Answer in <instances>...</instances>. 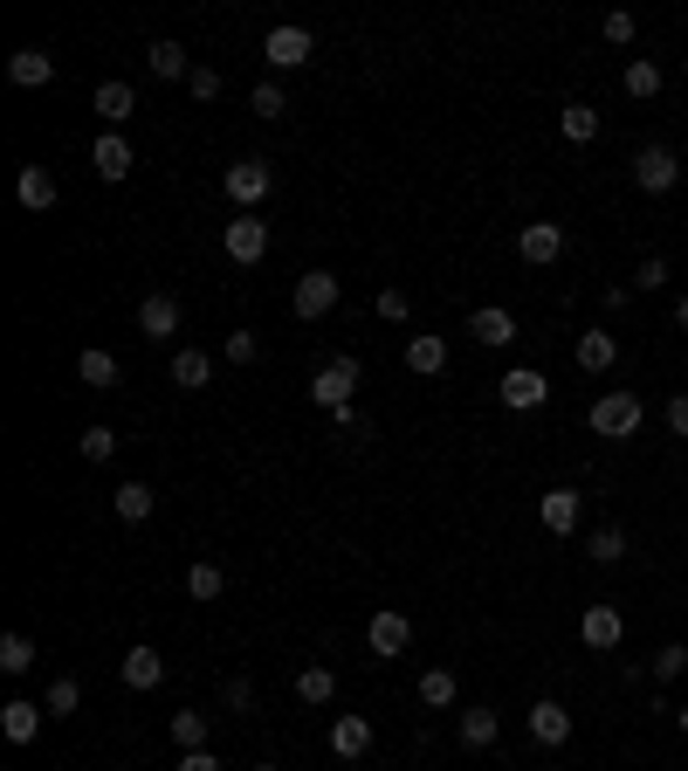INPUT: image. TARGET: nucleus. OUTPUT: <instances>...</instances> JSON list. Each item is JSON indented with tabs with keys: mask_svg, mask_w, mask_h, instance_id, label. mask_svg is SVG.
<instances>
[{
	"mask_svg": "<svg viewBox=\"0 0 688 771\" xmlns=\"http://www.w3.org/2000/svg\"><path fill=\"white\" fill-rule=\"evenodd\" d=\"M172 771H221V758H214V751H187V758L172 764Z\"/></svg>",
	"mask_w": 688,
	"mask_h": 771,
	"instance_id": "nucleus-49",
	"label": "nucleus"
},
{
	"mask_svg": "<svg viewBox=\"0 0 688 771\" xmlns=\"http://www.w3.org/2000/svg\"><path fill=\"white\" fill-rule=\"evenodd\" d=\"M0 730H8V744H35V737H42V703L14 696L8 709H0Z\"/></svg>",
	"mask_w": 688,
	"mask_h": 771,
	"instance_id": "nucleus-19",
	"label": "nucleus"
},
{
	"mask_svg": "<svg viewBox=\"0 0 688 771\" xmlns=\"http://www.w3.org/2000/svg\"><path fill=\"white\" fill-rule=\"evenodd\" d=\"M606 42L627 48V42H633V14H606Z\"/></svg>",
	"mask_w": 688,
	"mask_h": 771,
	"instance_id": "nucleus-48",
	"label": "nucleus"
},
{
	"mask_svg": "<svg viewBox=\"0 0 688 771\" xmlns=\"http://www.w3.org/2000/svg\"><path fill=\"white\" fill-rule=\"evenodd\" d=\"M311 29H296V21H283V29H269V42H262V56L275 63V69H303L311 63Z\"/></svg>",
	"mask_w": 688,
	"mask_h": 771,
	"instance_id": "nucleus-9",
	"label": "nucleus"
},
{
	"mask_svg": "<svg viewBox=\"0 0 688 771\" xmlns=\"http://www.w3.org/2000/svg\"><path fill=\"white\" fill-rule=\"evenodd\" d=\"M661 282H668V262H661V255H647L641 276H633V290H661Z\"/></svg>",
	"mask_w": 688,
	"mask_h": 771,
	"instance_id": "nucleus-46",
	"label": "nucleus"
},
{
	"mask_svg": "<svg viewBox=\"0 0 688 771\" xmlns=\"http://www.w3.org/2000/svg\"><path fill=\"white\" fill-rule=\"evenodd\" d=\"M627 558V530L620 524H599L593 530V565H620Z\"/></svg>",
	"mask_w": 688,
	"mask_h": 771,
	"instance_id": "nucleus-37",
	"label": "nucleus"
},
{
	"mask_svg": "<svg viewBox=\"0 0 688 771\" xmlns=\"http://www.w3.org/2000/svg\"><path fill=\"white\" fill-rule=\"evenodd\" d=\"M523 724H530V737H538V744H565V737H572V709H565V703H551V696H538Z\"/></svg>",
	"mask_w": 688,
	"mask_h": 771,
	"instance_id": "nucleus-17",
	"label": "nucleus"
},
{
	"mask_svg": "<svg viewBox=\"0 0 688 771\" xmlns=\"http://www.w3.org/2000/svg\"><path fill=\"white\" fill-rule=\"evenodd\" d=\"M35 668V640L29 634H0V675H29Z\"/></svg>",
	"mask_w": 688,
	"mask_h": 771,
	"instance_id": "nucleus-30",
	"label": "nucleus"
},
{
	"mask_svg": "<svg viewBox=\"0 0 688 771\" xmlns=\"http://www.w3.org/2000/svg\"><path fill=\"white\" fill-rule=\"evenodd\" d=\"M496 730H503V716H496V709H469V716H462V744H469V751H489Z\"/></svg>",
	"mask_w": 688,
	"mask_h": 771,
	"instance_id": "nucleus-31",
	"label": "nucleus"
},
{
	"mask_svg": "<svg viewBox=\"0 0 688 771\" xmlns=\"http://www.w3.org/2000/svg\"><path fill=\"white\" fill-rule=\"evenodd\" d=\"M207 724H214L207 709H180L172 716V744H180V751H207Z\"/></svg>",
	"mask_w": 688,
	"mask_h": 771,
	"instance_id": "nucleus-28",
	"label": "nucleus"
},
{
	"mask_svg": "<svg viewBox=\"0 0 688 771\" xmlns=\"http://www.w3.org/2000/svg\"><path fill=\"white\" fill-rule=\"evenodd\" d=\"M8 76H14L21 90H42L48 76H56V56H48V48H14V56H8Z\"/></svg>",
	"mask_w": 688,
	"mask_h": 771,
	"instance_id": "nucleus-18",
	"label": "nucleus"
},
{
	"mask_svg": "<svg viewBox=\"0 0 688 771\" xmlns=\"http://www.w3.org/2000/svg\"><path fill=\"white\" fill-rule=\"evenodd\" d=\"M290 311H296L303 324L330 317V311H338V276H330V269H303V276H296V297H290Z\"/></svg>",
	"mask_w": 688,
	"mask_h": 771,
	"instance_id": "nucleus-3",
	"label": "nucleus"
},
{
	"mask_svg": "<svg viewBox=\"0 0 688 771\" xmlns=\"http://www.w3.org/2000/svg\"><path fill=\"white\" fill-rule=\"evenodd\" d=\"M620 83H627V97H641V104H647V97H661V63H647V56H633V63H627V76H620Z\"/></svg>",
	"mask_w": 688,
	"mask_h": 771,
	"instance_id": "nucleus-32",
	"label": "nucleus"
},
{
	"mask_svg": "<svg viewBox=\"0 0 688 771\" xmlns=\"http://www.w3.org/2000/svg\"><path fill=\"white\" fill-rule=\"evenodd\" d=\"M557 124H565L572 145H593V138H599V111H593V104H565V118H557Z\"/></svg>",
	"mask_w": 688,
	"mask_h": 771,
	"instance_id": "nucleus-34",
	"label": "nucleus"
},
{
	"mask_svg": "<svg viewBox=\"0 0 688 771\" xmlns=\"http://www.w3.org/2000/svg\"><path fill=\"white\" fill-rule=\"evenodd\" d=\"M620 634H627V621H620V606H585L578 613V640H585V648H620Z\"/></svg>",
	"mask_w": 688,
	"mask_h": 771,
	"instance_id": "nucleus-11",
	"label": "nucleus"
},
{
	"mask_svg": "<svg viewBox=\"0 0 688 771\" xmlns=\"http://www.w3.org/2000/svg\"><path fill=\"white\" fill-rule=\"evenodd\" d=\"M330 751H338V758H365L372 751V724H365V716H338V724H330Z\"/></svg>",
	"mask_w": 688,
	"mask_h": 771,
	"instance_id": "nucleus-23",
	"label": "nucleus"
},
{
	"mask_svg": "<svg viewBox=\"0 0 688 771\" xmlns=\"http://www.w3.org/2000/svg\"><path fill=\"white\" fill-rule=\"evenodd\" d=\"M76 379H83V386H97V393H104V386H117V358H111L104 345H90L83 358H76Z\"/></svg>",
	"mask_w": 688,
	"mask_h": 771,
	"instance_id": "nucleus-26",
	"label": "nucleus"
},
{
	"mask_svg": "<svg viewBox=\"0 0 688 771\" xmlns=\"http://www.w3.org/2000/svg\"><path fill=\"white\" fill-rule=\"evenodd\" d=\"M517 255H523L530 269H551L557 255H565V227H557V221H530L523 235H517Z\"/></svg>",
	"mask_w": 688,
	"mask_h": 771,
	"instance_id": "nucleus-8",
	"label": "nucleus"
},
{
	"mask_svg": "<svg viewBox=\"0 0 688 771\" xmlns=\"http://www.w3.org/2000/svg\"><path fill=\"white\" fill-rule=\"evenodd\" d=\"M675 324H681V331H688V297H681V303H675Z\"/></svg>",
	"mask_w": 688,
	"mask_h": 771,
	"instance_id": "nucleus-50",
	"label": "nucleus"
},
{
	"mask_svg": "<svg viewBox=\"0 0 688 771\" xmlns=\"http://www.w3.org/2000/svg\"><path fill=\"white\" fill-rule=\"evenodd\" d=\"M117 675H124V689H159L166 682V655L151 648V640H138V648L117 661Z\"/></svg>",
	"mask_w": 688,
	"mask_h": 771,
	"instance_id": "nucleus-12",
	"label": "nucleus"
},
{
	"mask_svg": "<svg viewBox=\"0 0 688 771\" xmlns=\"http://www.w3.org/2000/svg\"><path fill=\"white\" fill-rule=\"evenodd\" d=\"M172 386H180V393H207V386H214V358L207 351H172Z\"/></svg>",
	"mask_w": 688,
	"mask_h": 771,
	"instance_id": "nucleus-21",
	"label": "nucleus"
},
{
	"mask_svg": "<svg viewBox=\"0 0 688 771\" xmlns=\"http://www.w3.org/2000/svg\"><path fill=\"white\" fill-rule=\"evenodd\" d=\"M187 593H193L200 606H207V600H221V593H227V572H221V565H207V558H200L193 572H187Z\"/></svg>",
	"mask_w": 688,
	"mask_h": 771,
	"instance_id": "nucleus-33",
	"label": "nucleus"
},
{
	"mask_svg": "<svg viewBox=\"0 0 688 771\" xmlns=\"http://www.w3.org/2000/svg\"><path fill=\"white\" fill-rule=\"evenodd\" d=\"M138 331H145V338H151V345H159V338H172V331H180V297H166V290H151V297L138 303Z\"/></svg>",
	"mask_w": 688,
	"mask_h": 771,
	"instance_id": "nucleus-14",
	"label": "nucleus"
},
{
	"mask_svg": "<svg viewBox=\"0 0 688 771\" xmlns=\"http://www.w3.org/2000/svg\"><path fill=\"white\" fill-rule=\"evenodd\" d=\"M469 331H475L482 345H517V317L496 311V303H489V311H475V317H469Z\"/></svg>",
	"mask_w": 688,
	"mask_h": 771,
	"instance_id": "nucleus-25",
	"label": "nucleus"
},
{
	"mask_svg": "<svg viewBox=\"0 0 688 771\" xmlns=\"http://www.w3.org/2000/svg\"><path fill=\"white\" fill-rule=\"evenodd\" d=\"M227 358H235V366H255V358H262V338H255V331H227Z\"/></svg>",
	"mask_w": 688,
	"mask_h": 771,
	"instance_id": "nucleus-42",
	"label": "nucleus"
},
{
	"mask_svg": "<svg viewBox=\"0 0 688 771\" xmlns=\"http://www.w3.org/2000/svg\"><path fill=\"white\" fill-rule=\"evenodd\" d=\"M538 524H544L551 537H572V530H578V490H544V496H538Z\"/></svg>",
	"mask_w": 688,
	"mask_h": 771,
	"instance_id": "nucleus-16",
	"label": "nucleus"
},
{
	"mask_svg": "<svg viewBox=\"0 0 688 771\" xmlns=\"http://www.w3.org/2000/svg\"><path fill=\"white\" fill-rule=\"evenodd\" d=\"M572 358H578V372H613L620 366V338H613V331H578Z\"/></svg>",
	"mask_w": 688,
	"mask_h": 771,
	"instance_id": "nucleus-13",
	"label": "nucleus"
},
{
	"mask_svg": "<svg viewBox=\"0 0 688 771\" xmlns=\"http://www.w3.org/2000/svg\"><path fill=\"white\" fill-rule=\"evenodd\" d=\"M255 771H283V764H255Z\"/></svg>",
	"mask_w": 688,
	"mask_h": 771,
	"instance_id": "nucleus-52",
	"label": "nucleus"
},
{
	"mask_svg": "<svg viewBox=\"0 0 688 771\" xmlns=\"http://www.w3.org/2000/svg\"><path fill=\"white\" fill-rule=\"evenodd\" d=\"M448 366V345L435 338V331H414V338H406V372H420V379H435Z\"/></svg>",
	"mask_w": 688,
	"mask_h": 771,
	"instance_id": "nucleus-20",
	"label": "nucleus"
},
{
	"mask_svg": "<svg viewBox=\"0 0 688 771\" xmlns=\"http://www.w3.org/2000/svg\"><path fill=\"white\" fill-rule=\"evenodd\" d=\"M296 696L303 703H311V709H324L330 696H338V675H330V668L317 661V668H303V675H296Z\"/></svg>",
	"mask_w": 688,
	"mask_h": 771,
	"instance_id": "nucleus-29",
	"label": "nucleus"
},
{
	"mask_svg": "<svg viewBox=\"0 0 688 771\" xmlns=\"http://www.w3.org/2000/svg\"><path fill=\"white\" fill-rule=\"evenodd\" d=\"M351 386H359V358H324V366L311 372V400L324 406V414H338V406H351Z\"/></svg>",
	"mask_w": 688,
	"mask_h": 771,
	"instance_id": "nucleus-2",
	"label": "nucleus"
},
{
	"mask_svg": "<svg viewBox=\"0 0 688 771\" xmlns=\"http://www.w3.org/2000/svg\"><path fill=\"white\" fill-rule=\"evenodd\" d=\"M76 709H83V682L56 675V682H48V716H76Z\"/></svg>",
	"mask_w": 688,
	"mask_h": 771,
	"instance_id": "nucleus-36",
	"label": "nucleus"
},
{
	"mask_svg": "<svg viewBox=\"0 0 688 771\" xmlns=\"http://www.w3.org/2000/svg\"><path fill=\"white\" fill-rule=\"evenodd\" d=\"M221 703H227V709H255V682H248V675H235V682L221 689Z\"/></svg>",
	"mask_w": 688,
	"mask_h": 771,
	"instance_id": "nucleus-45",
	"label": "nucleus"
},
{
	"mask_svg": "<svg viewBox=\"0 0 688 771\" xmlns=\"http://www.w3.org/2000/svg\"><path fill=\"white\" fill-rule=\"evenodd\" d=\"M365 640H372V655H379V661H393V655L414 648V621H406L399 606H379V613H372V627H365Z\"/></svg>",
	"mask_w": 688,
	"mask_h": 771,
	"instance_id": "nucleus-7",
	"label": "nucleus"
},
{
	"mask_svg": "<svg viewBox=\"0 0 688 771\" xmlns=\"http://www.w3.org/2000/svg\"><path fill=\"white\" fill-rule=\"evenodd\" d=\"M90 166H97V179H124V172H132V145H124L117 132H104L90 145Z\"/></svg>",
	"mask_w": 688,
	"mask_h": 771,
	"instance_id": "nucleus-22",
	"label": "nucleus"
},
{
	"mask_svg": "<svg viewBox=\"0 0 688 771\" xmlns=\"http://www.w3.org/2000/svg\"><path fill=\"white\" fill-rule=\"evenodd\" d=\"M406 311H414L406 290H379V317H386V324H406Z\"/></svg>",
	"mask_w": 688,
	"mask_h": 771,
	"instance_id": "nucleus-44",
	"label": "nucleus"
},
{
	"mask_svg": "<svg viewBox=\"0 0 688 771\" xmlns=\"http://www.w3.org/2000/svg\"><path fill=\"white\" fill-rule=\"evenodd\" d=\"M641 421H647L641 393H599L593 400V434L599 442H627V434H641Z\"/></svg>",
	"mask_w": 688,
	"mask_h": 771,
	"instance_id": "nucleus-1",
	"label": "nucleus"
},
{
	"mask_svg": "<svg viewBox=\"0 0 688 771\" xmlns=\"http://www.w3.org/2000/svg\"><path fill=\"white\" fill-rule=\"evenodd\" d=\"M551 400V379L538 366H517V372H503V406H517V414H530V406H544Z\"/></svg>",
	"mask_w": 688,
	"mask_h": 771,
	"instance_id": "nucleus-10",
	"label": "nucleus"
},
{
	"mask_svg": "<svg viewBox=\"0 0 688 771\" xmlns=\"http://www.w3.org/2000/svg\"><path fill=\"white\" fill-rule=\"evenodd\" d=\"M283 111H290L283 83H255V118H283Z\"/></svg>",
	"mask_w": 688,
	"mask_h": 771,
	"instance_id": "nucleus-41",
	"label": "nucleus"
},
{
	"mask_svg": "<svg viewBox=\"0 0 688 771\" xmlns=\"http://www.w3.org/2000/svg\"><path fill=\"white\" fill-rule=\"evenodd\" d=\"M187 90L200 97V104H214V97H221V69H207V63H200V69L187 76Z\"/></svg>",
	"mask_w": 688,
	"mask_h": 771,
	"instance_id": "nucleus-43",
	"label": "nucleus"
},
{
	"mask_svg": "<svg viewBox=\"0 0 688 771\" xmlns=\"http://www.w3.org/2000/svg\"><path fill=\"white\" fill-rule=\"evenodd\" d=\"M14 200L29 214H48V208H56V172H48V166H21L14 172Z\"/></svg>",
	"mask_w": 688,
	"mask_h": 771,
	"instance_id": "nucleus-15",
	"label": "nucleus"
},
{
	"mask_svg": "<svg viewBox=\"0 0 688 771\" xmlns=\"http://www.w3.org/2000/svg\"><path fill=\"white\" fill-rule=\"evenodd\" d=\"M111 503H117V517H124V524H145L159 496H151V482H117V496H111Z\"/></svg>",
	"mask_w": 688,
	"mask_h": 771,
	"instance_id": "nucleus-27",
	"label": "nucleus"
},
{
	"mask_svg": "<svg viewBox=\"0 0 688 771\" xmlns=\"http://www.w3.org/2000/svg\"><path fill=\"white\" fill-rule=\"evenodd\" d=\"M675 724H681V730H688V703H681V709H675Z\"/></svg>",
	"mask_w": 688,
	"mask_h": 771,
	"instance_id": "nucleus-51",
	"label": "nucleus"
},
{
	"mask_svg": "<svg viewBox=\"0 0 688 771\" xmlns=\"http://www.w3.org/2000/svg\"><path fill=\"white\" fill-rule=\"evenodd\" d=\"M221 187H227V200H235L241 214H255V208H262V200H269L275 172H269L262 159H235V166H227V179H221Z\"/></svg>",
	"mask_w": 688,
	"mask_h": 771,
	"instance_id": "nucleus-4",
	"label": "nucleus"
},
{
	"mask_svg": "<svg viewBox=\"0 0 688 771\" xmlns=\"http://www.w3.org/2000/svg\"><path fill=\"white\" fill-rule=\"evenodd\" d=\"M221 248H227V262H262L269 255V221L262 214H235L227 235H221Z\"/></svg>",
	"mask_w": 688,
	"mask_h": 771,
	"instance_id": "nucleus-6",
	"label": "nucleus"
},
{
	"mask_svg": "<svg viewBox=\"0 0 688 771\" xmlns=\"http://www.w3.org/2000/svg\"><path fill=\"white\" fill-rule=\"evenodd\" d=\"M151 76H193V63H187V48L180 42H151Z\"/></svg>",
	"mask_w": 688,
	"mask_h": 771,
	"instance_id": "nucleus-35",
	"label": "nucleus"
},
{
	"mask_svg": "<svg viewBox=\"0 0 688 771\" xmlns=\"http://www.w3.org/2000/svg\"><path fill=\"white\" fill-rule=\"evenodd\" d=\"M76 448H83V461H111L117 455V434L111 427H83V442H76Z\"/></svg>",
	"mask_w": 688,
	"mask_h": 771,
	"instance_id": "nucleus-40",
	"label": "nucleus"
},
{
	"mask_svg": "<svg viewBox=\"0 0 688 771\" xmlns=\"http://www.w3.org/2000/svg\"><path fill=\"white\" fill-rule=\"evenodd\" d=\"M132 111H138V90L132 83H97V118H104V124H124Z\"/></svg>",
	"mask_w": 688,
	"mask_h": 771,
	"instance_id": "nucleus-24",
	"label": "nucleus"
},
{
	"mask_svg": "<svg viewBox=\"0 0 688 771\" xmlns=\"http://www.w3.org/2000/svg\"><path fill=\"white\" fill-rule=\"evenodd\" d=\"M668 434H681V442H688V393L668 400Z\"/></svg>",
	"mask_w": 688,
	"mask_h": 771,
	"instance_id": "nucleus-47",
	"label": "nucleus"
},
{
	"mask_svg": "<svg viewBox=\"0 0 688 771\" xmlns=\"http://www.w3.org/2000/svg\"><path fill=\"white\" fill-rule=\"evenodd\" d=\"M420 703L427 709H448L454 703V675H448V668H427V675H420Z\"/></svg>",
	"mask_w": 688,
	"mask_h": 771,
	"instance_id": "nucleus-38",
	"label": "nucleus"
},
{
	"mask_svg": "<svg viewBox=\"0 0 688 771\" xmlns=\"http://www.w3.org/2000/svg\"><path fill=\"white\" fill-rule=\"evenodd\" d=\"M654 675L661 682H675V675H688V640H668V648L654 655Z\"/></svg>",
	"mask_w": 688,
	"mask_h": 771,
	"instance_id": "nucleus-39",
	"label": "nucleus"
},
{
	"mask_svg": "<svg viewBox=\"0 0 688 771\" xmlns=\"http://www.w3.org/2000/svg\"><path fill=\"white\" fill-rule=\"evenodd\" d=\"M675 179H681V159L668 145H641V152H633V187H641V193H668Z\"/></svg>",
	"mask_w": 688,
	"mask_h": 771,
	"instance_id": "nucleus-5",
	"label": "nucleus"
}]
</instances>
